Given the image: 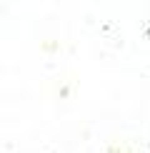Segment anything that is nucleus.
Segmentation results:
<instances>
[]
</instances>
